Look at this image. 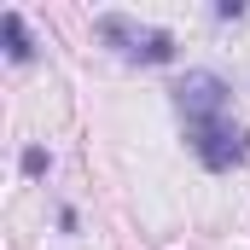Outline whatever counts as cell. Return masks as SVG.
Wrapping results in <instances>:
<instances>
[{"label": "cell", "mask_w": 250, "mask_h": 250, "mask_svg": "<svg viewBox=\"0 0 250 250\" xmlns=\"http://www.w3.org/2000/svg\"><path fill=\"white\" fill-rule=\"evenodd\" d=\"M187 134H192V151H198L204 169H233V163H245V151H250L245 128L227 123V111H221V117H198V123H187Z\"/></svg>", "instance_id": "cell-1"}, {"label": "cell", "mask_w": 250, "mask_h": 250, "mask_svg": "<svg viewBox=\"0 0 250 250\" xmlns=\"http://www.w3.org/2000/svg\"><path fill=\"white\" fill-rule=\"evenodd\" d=\"M181 111H187V123H198V117H221V111H227V82L209 76V70H192L187 82H181Z\"/></svg>", "instance_id": "cell-3"}, {"label": "cell", "mask_w": 250, "mask_h": 250, "mask_svg": "<svg viewBox=\"0 0 250 250\" xmlns=\"http://www.w3.org/2000/svg\"><path fill=\"white\" fill-rule=\"evenodd\" d=\"M99 35H105V41H123L128 59H146V64H169L175 59L169 29H134L128 18H99Z\"/></svg>", "instance_id": "cell-2"}, {"label": "cell", "mask_w": 250, "mask_h": 250, "mask_svg": "<svg viewBox=\"0 0 250 250\" xmlns=\"http://www.w3.org/2000/svg\"><path fill=\"white\" fill-rule=\"evenodd\" d=\"M0 29H6V53H12L18 64L35 53V47H29V29H23V18H18V12H6V18H0Z\"/></svg>", "instance_id": "cell-4"}]
</instances>
